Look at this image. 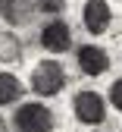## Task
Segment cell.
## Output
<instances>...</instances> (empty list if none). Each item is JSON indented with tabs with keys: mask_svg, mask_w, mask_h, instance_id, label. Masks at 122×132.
I'll return each instance as SVG.
<instances>
[{
	"mask_svg": "<svg viewBox=\"0 0 122 132\" xmlns=\"http://www.w3.org/2000/svg\"><path fill=\"white\" fill-rule=\"evenodd\" d=\"M31 88L38 91L41 97H53L66 88V72H63V66L57 60H44L34 66V72H31Z\"/></svg>",
	"mask_w": 122,
	"mask_h": 132,
	"instance_id": "cell-1",
	"label": "cell"
},
{
	"mask_svg": "<svg viewBox=\"0 0 122 132\" xmlns=\"http://www.w3.org/2000/svg\"><path fill=\"white\" fill-rule=\"evenodd\" d=\"M72 113L75 120L85 123V126H100L103 120H107V101H103V94L97 91H78L75 101H72Z\"/></svg>",
	"mask_w": 122,
	"mask_h": 132,
	"instance_id": "cell-2",
	"label": "cell"
},
{
	"mask_svg": "<svg viewBox=\"0 0 122 132\" xmlns=\"http://www.w3.org/2000/svg\"><path fill=\"white\" fill-rule=\"evenodd\" d=\"M16 132H53V113L44 104H22L16 107Z\"/></svg>",
	"mask_w": 122,
	"mask_h": 132,
	"instance_id": "cell-3",
	"label": "cell"
},
{
	"mask_svg": "<svg viewBox=\"0 0 122 132\" xmlns=\"http://www.w3.org/2000/svg\"><path fill=\"white\" fill-rule=\"evenodd\" d=\"M81 22H85V28H88L91 35H103V31L110 28V22H113L110 3L107 0H88L85 10H81Z\"/></svg>",
	"mask_w": 122,
	"mask_h": 132,
	"instance_id": "cell-4",
	"label": "cell"
},
{
	"mask_svg": "<svg viewBox=\"0 0 122 132\" xmlns=\"http://www.w3.org/2000/svg\"><path fill=\"white\" fill-rule=\"evenodd\" d=\"M78 69L85 76L97 79V76H103L110 69V54L97 44H85V47H78Z\"/></svg>",
	"mask_w": 122,
	"mask_h": 132,
	"instance_id": "cell-5",
	"label": "cell"
},
{
	"mask_svg": "<svg viewBox=\"0 0 122 132\" xmlns=\"http://www.w3.org/2000/svg\"><path fill=\"white\" fill-rule=\"evenodd\" d=\"M41 44L47 47L50 54H63L72 47V28H69L63 19H53L41 28Z\"/></svg>",
	"mask_w": 122,
	"mask_h": 132,
	"instance_id": "cell-6",
	"label": "cell"
},
{
	"mask_svg": "<svg viewBox=\"0 0 122 132\" xmlns=\"http://www.w3.org/2000/svg\"><path fill=\"white\" fill-rule=\"evenodd\" d=\"M0 16L10 25H22L31 16V6H28V0H0Z\"/></svg>",
	"mask_w": 122,
	"mask_h": 132,
	"instance_id": "cell-7",
	"label": "cell"
},
{
	"mask_svg": "<svg viewBox=\"0 0 122 132\" xmlns=\"http://www.w3.org/2000/svg\"><path fill=\"white\" fill-rule=\"evenodd\" d=\"M25 94V85L13 72H0V104H16Z\"/></svg>",
	"mask_w": 122,
	"mask_h": 132,
	"instance_id": "cell-8",
	"label": "cell"
},
{
	"mask_svg": "<svg viewBox=\"0 0 122 132\" xmlns=\"http://www.w3.org/2000/svg\"><path fill=\"white\" fill-rule=\"evenodd\" d=\"M22 60V41L13 31H0V63H16Z\"/></svg>",
	"mask_w": 122,
	"mask_h": 132,
	"instance_id": "cell-9",
	"label": "cell"
},
{
	"mask_svg": "<svg viewBox=\"0 0 122 132\" xmlns=\"http://www.w3.org/2000/svg\"><path fill=\"white\" fill-rule=\"evenodd\" d=\"M110 104L122 113V79H116L113 85H110Z\"/></svg>",
	"mask_w": 122,
	"mask_h": 132,
	"instance_id": "cell-10",
	"label": "cell"
},
{
	"mask_svg": "<svg viewBox=\"0 0 122 132\" xmlns=\"http://www.w3.org/2000/svg\"><path fill=\"white\" fill-rule=\"evenodd\" d=\"M38 6H41L44 13L53 16V13H63V10H66V0H38Z\"/></svg>",
	"mask_w": 122,
	"mask_h": 132,
	"instance_id": "cell-11",
	"label": "cell"
},
{
	"mask_svg": "<svg viewBox=\"0 0 122 132\" xmlns=\"http://www.w3.org/2000/svg\"><path fill=\"white\" fill-rule=\"evenodd\" d=\"M0 126H3V120H0Z\"/></svg>",
	"mask_w": 122,
	"mask_h": 132,
	"instance_id": "cell-12",
	"label": "cell"
},
{
	"mask_svg": "<svg viewBox=\"0 0 122 132\" xmlns=\"http://www.w3.org/2000/svg\"><path fill=\"white\" fill-rule=\"evenodd\" d=\"M94 132H97V129H94Z\"/></svg>",
	"mask_w": 122,
	"mask_h": 132,
	"instance_id": "cell-13",
	"label": "cell"
}]
</instances>
